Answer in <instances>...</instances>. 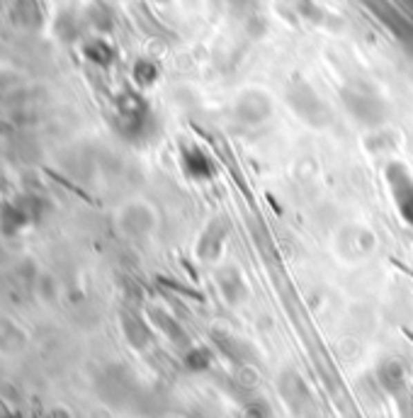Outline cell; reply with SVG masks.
Here are the masks:
<instances>
[{
  "label": "cell",
  "instance_id": "6da1fadb",
  "mask_svg": "<svg viewBox=\"0 0 413 418\" xmlns=\"http://www.w3.org/2000/svg\"><path fill=\"white\" fill-rule=\"evenodd\" d=\"M387 182H389V195H392L398 214L403 217V222L413 227V180H411V175H408L401 166H389Z\"/></svg>",
  "mask_w": 413,
  "mask_h": 418
},
{
  "label": "cell",
  "instance_id": "7a4b0ae2",
  "mask_svg": "<svg viewBox=\"0 0 413 418\" xmlns=\"http://www.w3.org/2000/svg\"><path fill=\"white\" fill-rule=\"evenodd\" d=\"M185 171H187V175H192V178H209L212 175V168H209V161H206L204 156H202L200 151H190L185 156Z\"/></svg>",
  "mask_w": 413,
  "mask_h": 418
}]
</instances>
